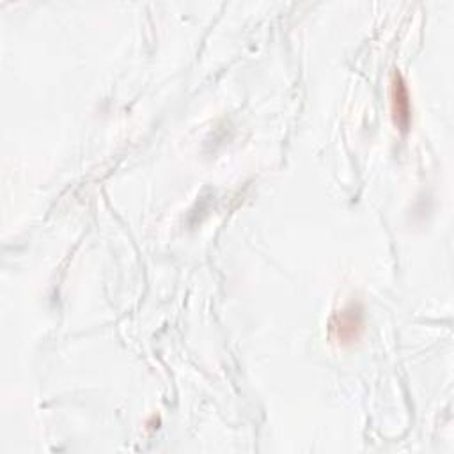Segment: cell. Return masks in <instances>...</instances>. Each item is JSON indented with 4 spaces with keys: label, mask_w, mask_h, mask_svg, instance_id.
<instances>
[{
    "label": "cell",
    "mask_w": 454,
    "mask_h": 454,
    "mask_svg": "<svg viewBox=\"0 0 454 454\" xmlns=\"http://www.w3.org/2000/svg\"><path fill=\"white\" fill-rule=\"evenodd\" d=\"M392 114H394L396 124L401 130H406L410 124V96L401 74L398 73L392 80Z\"/></svg>",
    "instance_id": "6da1fadb"
},
{
    "label": "cell",
    "mask_w": 454,
    "mask_h": 454,
    "mask_svg": "<svg viewBox=\"0 0 454 454\" xmlns=\"http://www.w3.org/2000/svg\"><path fill=\"white\" fill-rule=\"evenodd\" d=\"M361 327V320H358V314L346 313L341 314V323H339V337L341 339H350L357 335V328Z\"/></svg>",
    "instance_id": "7a4b0ae2"
}]
</instances>
